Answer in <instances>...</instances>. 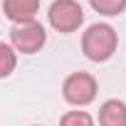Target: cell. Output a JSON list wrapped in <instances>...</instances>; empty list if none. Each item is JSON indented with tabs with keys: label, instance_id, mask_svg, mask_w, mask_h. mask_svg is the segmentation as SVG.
I'll return each mask as SVG.
<instances>
[{
	"label": "cell",
	"instance_id": "cell-7",
	"mask_svg": "<svg viewBox=\"0 0 126 126\" xmlns=\"http://www.w3.org/2000/svg\"><path fill=\"white\" fill-rule=\"evenodd\" d=\"M92 8L101 15H119L126 8V0H89Z\"/></svg>",
	"mask_w": 126,
	"mask_h": 126
},
{
	"label": "cell",
	"instance_id": "cell-8",
	"mask_svg": "<svg viewBox=\"0 0 126 126\" xmlns=\"http://www.w3.org/2000/svg\"><path fill=\"white\" fill-rule=\"evenodd\" d=\"M62 126H94V121L87 111H67L62 116Z\"/></svg>",
	"mask_w": 126,
	"mask_h": 126
},
{
	"label": "cell",
	"instance_id": "cell-6",
	"mask_svg": "<svg viewBox=\"0 0 126 126\" xmlns=\"http://www.w3.org/2000/svg\"><path fill=\"white\" fill-rule=\"evenodd\" d=\"M101 126H126V104L119 99H109L99 111Z\"/></svg>",
	"mask_w": 126,
	"mask_h": 126
},
{
	"label": "cell",
	"instance_id": "cell-5",
	"mask_svg": "<svg viewBox=\"0 0 126 126\" xmlns=\"http://www.w3.org/2000/svg\"><path fill=\"white\" fill-rule=\"evenodd\" d=\"M40 0H3V13L15 22H32Z\"/></svg>",
	"mask_w": 126,
	"mask_h": 126
},
{
	"label": "cell",
	"instance_id": "cell-9",
	"mask_svg": "<svg viewBox=\"0 0 126 126\" xmlns=\"http://www.w3.org/2000/svg\"><path fill=\"white\" fill-rule=\"evenodd\" d=\"M0 57H3V69H0V74L8 77L13 72V67H15V52H13V47L10 45H0Z\"/></svg>",
	"mask_w": 126,
	"mask_h": 126
},
{
	"label": "cell",
	"instance_id": "cell-4",
	"mask_svg": "<svg viewBox=\"0 0 126 126\" xmlns=\"http://www.w3.org/2000/svg\"><path fill=\"white\" fill-rule=\"evenodd\" d=\"M47 35H45V27L40 22H20L13 32H10V42L17 52H25V54H32L37 52L42 45H45Z\"/></svg>",
	"mask_w": 126,
	"mask_h": 126
},
{
	"label": "cell",
	"instance_id": "cell-3",
	"mask_svg": "<svg viewBox=\"0 0 126 126\" xmlns=\"http://www.w3.org/2000/svg\"><path fill=\"white\" fill-rule=\"evenodd\" d=\"M62 92H64V99L69 104H77V106H84L89 101H94L96 96V79L92 74H84V72H77L72 77H67L64 87H62Z\"/></svg>",
	"mask_w": 126,
	"mask_h": 126
},
{
	"label": "cell",
	"instance_id": "cell-2",
	"mask_svg": "<svg viewBox=\"0 0 126 126\" xmlns=\"http://www.w3.org/2000/svg\"><path fill=\"white\" fill-rule=\"evenodd\" d=\"M84 20V10L77 0H54L49 8V25L57 32H74Z\"/></svg>",
	"mask_w": 126,
	"mask_h": 126
},
{
	"label": "cell",
	"instance_id": "cell-1",
	"mask_svg": "<svg viewBox=\"0 0 126 126\" xmlns=\"http://www.w3.org/2000/svg\"><path fill=\"white\" fill-rule=\"evenodd\" d=\"M116 32L111 25H92L82 37V49L92 62H106L116 49Z\"/></svg>",
	"mask_w": 126,
	"mask_h": 126
}]
</instances>
